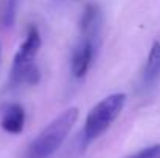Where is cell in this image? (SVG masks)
Returning a JSON list of instances; mask_svg holds the SVG:
<instances>
[{
    "label": "cell",
    "mask_w": 160,
    "mask_h": 158,
    "mask_svg": "<svg viewBox=\"0 0 160 158\" xmlns=\"http://www.w3.org/2000/svg\"><path fill=\"white\" fill-rule=\"evenodd\" d=\"M17 5L19 0H5L3 3V11H2V22L5 26H11L16 20V12H17Z\"/></svg>",
    "instance_id": "cell-8"
},
{
    "label": "cell",
    "mask_w": 160,
    "mask_h": 158,
    "mask_svg": "<svg viewBox=\"0 0 160 158\" xmlns=\"http://www.w3.org/2000/svg\"><path fill=\"white\" fill-rule=\"evenodd\" d=\"M95 53V42L89 39H81L72 54V73L75 78H82L90 68Z\"/></svg>",
    "instance_id": "cell-4"
},
{
    "label": "cell",
    "mask_w": 160,
    "mask_h": 158,
    "mask_svg": "<svg viewBox=\"0 0 160 158\" xmlns=\"http://www.w3.org/2000/svg\"><path fill=\"white\" fill-rule=\"evenodd\" d=\"M78 108L70 107L64 110L31 141L23 158H50L65 141L78 119Z\"/></svg>",
    "instance_id": "cell-1"
},
{
    "label": "cell",
    "mask_w": 160,
    "mask_h": 158,
    "mask_svg": "<svg viewBox=\"0 0 160 158\" xmlns=\"http://www.w3.org/2000/svg\"><path fill=\"white\" fill-rule=\"evenodd\" d=\"M23 124H25V110L20 104H9L5 112H3V118H2V127L5 132L17 135L23 130Z\"/></svg>",
    "instance_id": "cell-5"
},
{
    "label": "cell",
    "mask_w": 160,
    "mask_h": 158,
    "mask_svg": "<svg viewBox=\"0 0 160 158\" xmlns=\"http://www.w3.org/2000/svg\"><path fill=\"white\" fill-rule=\"evenodd\" d=\"M124 103H126L124 93H113L101 99L89 112L84 122V130H82L84 146L95 141L113 124V121L120 116Z\"/></svg>",
    "instance_id": "cell-3"
},
{
    "label": "cell",
    "mask_w": 160,
    "mask_h": 158,
    "mask_svg": "<svg viewBox=\"0 0 160 158\" xmlns=\"http://www.w3.org/2000/svg\"><path fill=\"white\" fill-rule=\"evenodd\" d=\"M100 30V9L95 3H89L84 8L81 17V34L84 39L95 42Z\"/></svg>",
    "instance_id": "cell-6"
},
{
    "label": "cell",
    "mask_w": 160,
    "mask_h": 158,
    "mask_svg": "<svg viewBox=\"0 0 160 158\" xmlns=\"http://www.w3.org/2000/svg\"><path fill=\"white\" fill-rule=\"evenodd\" d=\"M160 76V42H154L146 60L143 79L146 84H152Z\"/></svg>",
    "instance_id": "cell-7"
},
{
    "label": "cell",
    "mask_w": 160,
    "mask_h": 158,
    "mask_svg": "<svg viewBox=\"0 0 160 158\" xmlns=\"http://www.w3.org/2000/svg\"><path fill=\"white\" fill-rule=\"evenodd\" d=\"M128 158H160V143L152 144L149 147H145V149L138 151L137 154H134Z\"/></svg>",
    "instance_id": "cell-9"
},
{
    "label": "cell",
    "mask_w": 160,
    "mask_h": 158,
    "mask_svg": "<svg viewBox=\"0 0 160 158\" xmlns=\"http://www.w3.org/2000/svg\"><path fill=\"white\" fill-rule=\"evenodd\" d=\"M41 34L36 26H30L27 33V39L20 45L19 51L16 53L9 71V85L17 87L20 84L34 85L41 79L39 68L34 64V57L41 48Z\"/></svg>",
    "instance_id": "cell-2"
}]
</instances>
